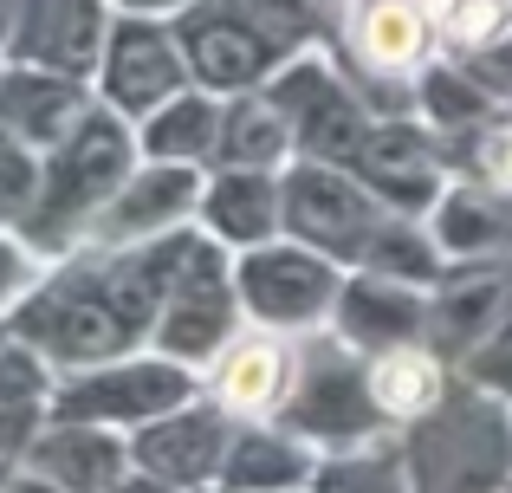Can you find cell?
<instances>
[{"label": "cell", "mask_w": 512, "mask_h": 493, "mask_svg": "<svg viewBox=\"0 0 512 493\" xmlns=\"http://www.w3.org/2000/svg\"><path fill=\"white\" fill-rule=\"evenodd\" d=\"M137 163H143L137 124L117 117L111 104H91L85 124L52 156H39V182H33V202H26V215H20V234L46 253V260L85 247L91 221L104 215V202L130 182Z\"/></svg>", "instance_id": "obj_1"}, {"label": "cell", "mask_w": 512, "mask_h": 493, "mask_svg": "<svg viewBox=\"0 0 512 493\" xmlns=\"http://www.w3.org/2000/svg\"><path fill=\"white\" fill-rule=\"evenodd\" d=\"M396 435L415 493H506L512 481V403L467 377H454V390Z\"/></svg>", "instance_id": "obj_2"}, {"label": "cell", "mask_w": 512, "mask_h": 493, "mask_svg": "<svg viewBox=\"0 0 512 493\" xmlns=\"http://www.w3.org/2000/svg\"><path fill=\"white\" fill-rule=\"evenodd\" d=\"M448 13L454 0H344V72L363 85L370 111H415V78L428 59H441Z\"/></svg>", "instance_id": "obj_3"}, {"label": "cell", "mask_w": 512, "mask_h": 493, "mask_svg": "<svg viewBox=\"0 0 512 493\" xmlns=\"http://www.w3.org/2000/svg\"><path fill=\"white\" fill-rule=\"evenodd\" d=\"M273 422H286L292 435L325 455V448H350L370 442V435H389V416L370 396V370H363V351H350L331 325L305 331L299 338V370H292L286 409Z\"/></svg>", "instance_id": "obj_4"}, {"label": "cell", "mask_w": 512, "mask_h": 493, "mask_svg": "<svg viewBox=\"0 0 512 493\" xmlns=\"http://www.w3.org/2000/svg\"><path fill=\"white\" fill-rule=\"evenodd\" d=\"M350 266H338L331 253L292 241V234H273V241L234 253V292L247 325L286 331V338H305V331L331 325V305H338Z\"/></svg>", "instance_id": "obj_5"}, {"label": "cell", "mask_w": 512, "mask_h": 493, "mask_svg": "<svg viewBox=\"0 0 512 493\" xmlns=\"http://www.w3.org/2000/svg\"><path fill=\"white\" fill-rule=\"evenodd\" d=\"M188 396H201V377L188 364H175L163 351H124L111 364H91V370H65L52 383V416L65 422H104V429H143V422L182 409Z\"/></svg>", "instance_id": "obj_6"}, {"label": "cell", "mask_w": 512, "mask_h": 493, "mask_svg": "<svg viewBox=\"0 0 512 493\" xmlns=\"http://www.w3.org/2000/svg\"><path fill=\"white\" fill-rule=\"evenodd\" d=\"M266 91H273V104L286 111L299 156L350 169V156L363 150L376 111H370V98H363V85L338 59H325L318 46H305V52H292V59H279V72L266 78Z\"/></svg>", "instance_id": "obj_7"}, {"label": "cell", "mask_w": 512, "mask_h": 493, "mask_svg": "<svg viewBox=\"0 0 512 493\" xmlns=\"http://www.w3.org/2000/svg\"><path fill=\"white\" fill-rule=\"evenodd\" d=\"M350 176L396 215H422L454 182V143L428 124L422 111H376L363 150L350 156Z\"/></svg>", "instance_id": "obj_8"}, {"label": "cell", "mask_w": 512, "mask_h": 493, "mask_svg": "<svg viewBox=\"0 0 512 493\" xmlns=\"http://www.w3.org/2000/svg\"><path fill=\"white\" fill-rule=\"evenodd\" d=\"M188 85H195V72H188L182 33H175L169 13H117L111 33H104V59L91 72L98 104H111L117 117L143 124L156 104H169Z\"/></svg>", "instance_id": "obj_9"}, {"label": "cell", "mask_w": 512, "mask_h": 493, "mask_svg": "<svg viewBox=\"0 0 512 493\" xmlns=\"http://www.w3.org/2000/svg\"><path fill=\"white\" fill-rule=\"evenodd\" d=\"M279 182H286V234H292V241H305V247H318V253H331L338 266H363L376 228L396 215V208H383L338 163L292 156Z\"/></svg>", "instance_id": "obj_10"}, {"label": "cell", "mask_w": 512, "mask_h": 493, "mask_svg": "<svg viewBox=\"0 0 512 493\" xmlns=\"http://www.w3.org/2000/svg\"><path fill=\"white\" fill-rule=\"evenodd\" d=\"M240 325H247V312H240V292H234V253L214 241L169 286L163 312H156V325H150V351L175 357V364H188L201 377V370L214 364V351H221Z\"/></svg>", "instance_id": "obj_11"}, {"label": "cell", "mask_w": 512, "mask_h": 493, "mask_svg": "<svg viewBox=\"0 0 512 493\" xmlns=\"http://www.w3.org/2000/svg\"><path fill=\"white\" fill-rule=\"evenodd\" d=\"M175 33H182L195 85L221 91V98L266 85V78L279 72V59H292V52H279L234 0H195V7H182L175 13Z\"/></svg>", "instance_id": "obj_12"}, {"label": "cell", "mask_w": 512, "mask_h": 493, "mask_svg": "<svg viewBox=\"0 0 512 493\" xmlns=\"http://www.w3.org/2000/svg\"><path fill=\"white\" fill-rule=\"evenodd\" d=\"M117 7L111 0H20L13 7V33H7V65H39V72H65L85 78L104 59V33H111Z\"/></svg>", "instance_id": "obj_13"}, {"label": "cell", "mask_w": 512, "mask_h": 493, "mask_svg": "<svg viewBox=\"0 0 512 493\" xmlns=\"http://www.w3.org/2000/svg\"><path fill=\"white\" fill-rule=\"evenodd\" d=\"M292 370H299V338L266 331V325H240L214 351V364L201 370V396H214L234 422H273L286 409Z\"/></svg>", "instance_id": "obj_14"}, {"label": "cell", "mask_w": 512, "mask_h": 493, "mask_svg": "<svg viewBox=\"0 0 512 493\" xmlns=\"http://www.w3.org/2000/svg\"><path fill=\"white\" fill-rule=\"evenodd\" d=\"M227 435H234V416H227L214 396H188L182 409L130 429V461L156 481L182 487V493H208L214 474H221Z\"/></svg>", "instance_id": "obj_15"}, {"label": "cell", "mask_w": 512, "mask_h": 493, "mask_svg": "<svg viewBox=\"0 0 512 493\" xmlns=\"http://www.w3.org/2000/svg\"><path fill=\"white\" fill-rule=\"evenodd\" d=\"M201 176L208 169H188V163H150L143 156L130 169V182L104 202V215L91 221L85 247H143V241H163V234L188 228L201 202Z\"/></svg>", "instance_id": "obj_16"}, {"label": "cell", "mask_w": 512, "mask_h": 493, "mask_svg": "<svg viewBox=\"0 0 512 493\" xmlns=\"http://www.w3.org/2000/svg\"><path fill=\"white\" fill-rule=\"evenodd\" d=\"M91 104H98V91H91L85 78L0 59V137L20 143L26 156H52L78 124H85Z\"/></svg>", "instance_id": "obj_17"}, {"label": "cell", "mask_w": 512, "mask_h": 493, "mask_svg": "<svg viewBox=\"0 0 512 493\" xmlns=\"http://www.w3.org/2000/svg\"><path fill=\"white\" fill-rule=\"evenodd\" d=\"M506 312H512V273L506 266L500 260H454L448 273L428 286L422 338L435 344L448 364H461Z\"/></svg>", "instance_id": "obj_18"}, {"label": "cell", "mask_w": 512, "mask_h": 493, "mask_svg": "<svg viewBox=\"0 0 512 493\" xmlns=\"http://www.w3.org/2000/svg\"><path fill=\"white\" fill-rule=\"evenodd\" d=\"M286 169H227L214 163L201 176V202H195V228L214 234L227 253H247L273 234H286Z\"/></svg>", "instance_id": "obj_19"}, {"label": "cell", "mask_w": 512, "mask_h": 493, "mask_svg": "<svg viewBox=\"0 0 512 493\" xmlns=\"http://www.w3.org/2000/svg\"><path fill=\"white\" fill-rule=\"evenodd\" d=\"M422 312H428V286H409L396 273H376V266H350L338 305H331V331L350 351H389V344L422 338Z\"/></svg>", "instance_id": "obj_20"}, {"label": "cell", "mask_w": 512, "mask_h": 493, "mask_svg": "<svg viewBox=\"0 0 512 493\" xmlns=\"http://www.w3.org/2000/svg\"><path fill=\"white\" fill-rule=\"evenodd\" d=\"M26 468H39L46 481H59L65 493H117V481L130 474V435L104 429V422H65L52 416L26 448Z\"/></svg>", "instance_id": "obj_21"}, {"label": "cell", "mask_w": 512, "mask_h": 493, "mask_svg": "<svg viewBox=\"0 0 512 493\" xmlns=\"http://www.w3.org/2000/svg\"><path fill=\"white\" fill-rule=\"evenodd\" d=\"M318 468V448L292 435L286 422H234L221 474L208 493H305Z\"/></svg>", "instance_id": "obj_22"}, {"label": "cell", "mask_w": 512, "mask_h": 493, "mask_svg": "<svg viewBox=\"0 0 512 493\" xmlns=\"http://www.w3.org/2000/svg\"><path fill=\"white\" fill-rule=\"evenodd\" d=\"M363 370H370V396L376 409L389 416V429H409V422H422L428 409L441 403V396L454 390V364L435 351L428 338H409V344H389V351H370L363 357Z\"/></svg>", "instance_id": "obj_23"}, {"label": "cell", "mask_w": 512, "mask_h": 493, "mask_svg": "<svg viewBox=\"0 0 512 493\" xmlns=\"http://www.w3.org/2000/svg\"><path fill=\"white\" fill-rule=\"evenodd\" d=\"M52 383H59V370L7 331L0 338V468H13L33 448V435L52 422Z\"/></svg>", "instance_id": "obj_24"}, {"label": "cell", "mask_w": 512, "mask_h": 493, "mask_svg": "<svg viewBox=\"0 0 512 493\" xmlns=\"http://www.w3.org/2000/svg\"><path fill=\"white\" fill-rule=\"evenodd\" d=\"M221 111H227V98H221V91H208V85L175 91L169 104H156V111L137 124V150L150 156V163L208 169L214 163V143H221Z\"/></svg>", "instance_id": "obj_25"}, {"label": "cell", "mask_w": 512, "mask_h": 493, "mask_svg": "<svg viewBox=\"0 0 512 493\" xmlns=\"http://www.w3.org/2000/svg\"><path fill=\"white\" fill-rule=\"evenodd\" d=\"M292 156H299V143H292V124H286V111L273 104V91H266V85L234 91L227 111H221L214 163H227V169H286Z\"/></svg>", "instance_id": "obj_26"}, {"label": "cell", "mask_w": 512, "mask_h": 493, "mask_svg": "<svg viewBox=\"0 0 512 493\" xmlns=\"http://www.w3.org/2000/svg\"><path fill=\"white\" fill-rule=\"evenodd\" d=\"M305 493H415L409 487V461H402V435H370L350 448H325L312 468Z\"/></svg>", "instance_id": "obj_27"}, {"label": "cell", "mask_w": 512, "mask_h": 493, "mask_svg": "<svg viewBox=\"0 0 512 493\" xmlns=\"http://www.w3.org/2000/svg\"><path fill=\"white\" fill-rule=\"evenodd\" d=\"M415 111H422L428 124L454 143V137H480V130L500 117V104H493L487 91H480L474 78H467L461 65L441 52V59H428L422 78H415Z\"/></svg>", "instance_id": "obj_28"}, {"label": "cell", "mask_w": 512, "mask_h": 493, "mask_svg": "<svg viewBox=\"0 0 512 493\" xmlns=\"http://www.w3.org/2000/svg\"><path fill=\"white\" fill-rule=\"evenodd\" d=\"M428 234L441 241L448 260H493L506 241L500 208H493V189H474V182H448L435 208H428Z\"/></svg>", "instance_id": "obj_29"}, {"label": "cell", "mask_w": 512, "mask_h": 493, "mask_svg": "<svg viewBox=\"0 0 512 493\" xmlns=\"http://www.w3.org/2000/svg\"><path fill=\"white\" fill-rule=\"evenodd\" d=\"M454 377H467L474 390H487V396H500V403H512V312L461 357V364H454Z\"/></svg>", "instance_id": "obj_30"}, {"label": "cell", "mask_w": 512, "mask_h": 493, "mask_svg": "<svg viewBox=\"0 0 512 493\" xmlns=\"http://www.w3.org/2000/svg\"><path fill=\"white\" fill-rule=\"evenodd\" d=\"M46 266H52V260H46L33 241H26L20 228H0V325H7L13 305H20L26 292L46 279Z\"/></svg>", "instance_id": "obj_31"}, {"label": "cell", "mask_w": 512, "mask_h": 493, "mask_svg": "<svg viewBox=\"0 0 512 493\" xmlns=\"http://www.w3.org/2000/svg\"><path fill=\"white\" fill-rule=\"evenodd\" d=\"M467 176L493 195H512V111H500L480 137H467Z\"/></svg>", "instance_id": "obj_32"}, {"label": "cell", "mask_w": 512, "mask_h": 493, "mask_svg": "<svg viewBox=\"0 0 512 493\" xmlns=\"http://www.w3.org/2000/svg\"><path fill=\"white\" fill-rule=\"evenodd\" d=\"M0 493H65V487L46 481L39 468H26V461H13V468H0Z\"/></svg>", "instance_id": "obj_33"}, {"label": "cell", "mask_w": 512, "mask_h": 493, "mask_svg": "<svg viewBox=\"0 0 512 493\" xmlns=\"http://www.w3.org/2000/svg\"><path fill=\"white\" fill-rule=\"evenodd\" d=\"M117 493H182V487H169V481H156V474H143L137 461H130V474L117 481Z\"/></svg>", "instance_id": "obj_34"}, {"label": "cell", "mask_w": 512, "mask_h": 493, "mask_svg": "<svg viewBox=\"0 0 512 493\" xmlns=\"http://www.w3.org/2000/svg\"><path fill=\"white\" fill-rule=\"evenodd\" d=\"M111 7L117 13H169V20H175V13L195 7V0H111Z\"/></svg>", "instance_id": "obj_35"}, {"label": "cell", "mask_w": 512, "mask_h": 493, "mask_svg": "<svg viewBox=\"0 0 512 493\" xmlns=\"http://www.w3.org/2000/svg\"><path fill=\"white\" fill-rule=\"evenodd\" d=\"M13 7L20 0H0V52H7V33H13Z\"/></svg>", "instance_id": "obj_36"}, {"label": "cell", "mask_w": 512, "mask_h": 493, "mask_svg": "<svg viewBox=\"0 0 512 493\" xmlns=\"http://www.w3.org/2000/svg\"><path fill=\"white\" fill-rule=\"evenodd\" d=\"M318 7H325V13H344V0H318Z\"/></svg>", "instance_id": "obj_37"}, {"label": "cell", "mask_w": 512, "mask_h": 493, "mask_svg": "<svg viewBox=\"0 0 512 493\" xmlns=\"http://www.w3.org/2000/svg\"><path fill=\"white\" fill-rule=\"evenodd\" d=\"M0 338H7V325H0Z\"/></svg>", "instance_id": "obj_38"}]
</instances>
